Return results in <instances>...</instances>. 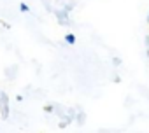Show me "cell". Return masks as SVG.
Returning a JSON list of instances; mask_svg holds the SVG:
<instances>
[{"label": "cell", "mask_w": 149, "mask_h": 133, "mask_svg": "<svg viewBox=\"0 0 149 133\" xmlns=\"http://www.w3.org/2000/svg\"><path fill=\"white\" fill-rule=\"evenodd\" d=\"M147 23H149V14H147Z\"/></svg>", "instance_id": "obj_1"}]
</instances>
